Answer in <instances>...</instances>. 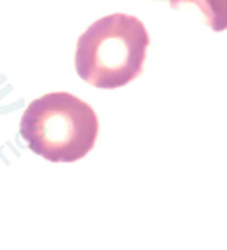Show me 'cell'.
I'll list each match as a JSON object with an SVG mask.
<instances>
[{"label": "cell", "mask_w": 227, "mask_h": 250, "mask_svg": "<svg viewBox=\"0 0 227 250\" xmlns=\"http://www.w3.org/2000/svg\"><path fill=\"white\" fill-rule=\"evenodd\" d=\"M180 2H193L206 16L208 25L214 31H226L227 27V0H170L172 8H178Z\"/></svg>", "instance_id": "cell-3"}, {"label": "cell", "mask_w": 227, "mask_h": 250, "mask_svg": "<svg viewBox=\"0 0 227 250\" xmlns=\"http://www.w3.org/2000/svg\"><path fill=\"white\" fill-rule=\"evenodd\" d=\"M149 35L130 14H109L92 23L77 42L75 67L88 84L115 90L138 79L144 71Z\"/></svg>", "instance_id": "cell-1"}, {"label": "cell", "mask_w": 227, "mask_h": 250, "mask_svg": "<svg viewBox=\"0 0 227 250\" xmlns=\"http://www.w3.org/2000/svg\"><path fill=\"white\" fill-rule=\"evenodd\" d=\"M20 132L29 149L46 161L75 163L92 151L100 123L86 102L69 92H52L31 102Z\"/></svg>", "instance_id": "cell-2"}]
</instances>
